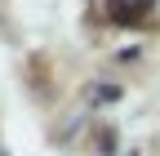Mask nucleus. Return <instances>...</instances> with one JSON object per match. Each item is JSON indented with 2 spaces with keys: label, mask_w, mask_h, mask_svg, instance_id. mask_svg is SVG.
Segmentation results:
<instances>
[{
  "label": "nucleus",
  "mask_w": 160,
  "mask_h": 156,
  "mask_svg": "<svg viewBox=\"0 0 160 156\" xmlns=\"http://www.w3.org/2000/svg\"><path fill=\"white\" fill-rule=\"evenodd\" d=\"M107 9H111V23H120V27H138L142 23V13H138V5H129V0H107Z\"/></svg>",
  "instance_id": "nucleus-1"
}]
</instances>
